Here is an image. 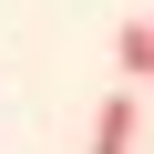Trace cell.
<instances>
[{
    "label": "cell",
    "instance_id": "cell-1",
    "mask_svg": "<svg viewBox=\"0 0 154 154\" xmlns=\"http://www.w3.org/2000/svg\"><path fill=\"white\" fill-rule=\"evenodd\" d=\"M134 134H144V82H123V93L93 113V154H134Z\"/></svg>",
    "mask_w": 154,
    "mask_h": 154
},
{
    "label": "cell",
    "instance_id": "cell-2",
    "mask_svg": "<svg viewBox=\"0 0 154 154\" xmlns=\"http://www.w3.org/2000/svg\"><path fill=\"white\" fill-rule=\"evenodd\" d=\"M123 82H154V11L123 21Z\"/></svg>",
    "mask_w": 154,
    "mask_h": 154
}]
</instances>
